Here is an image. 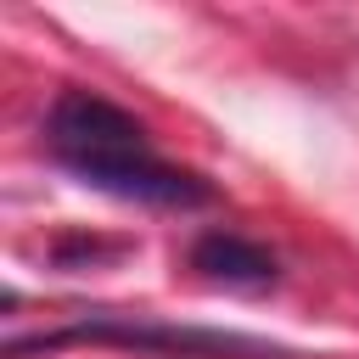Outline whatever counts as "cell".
Returning <instances> with one entry per match:
<instances>
[{
    "label": "cell",
    "mask_w": 359,
    "mask_h": 359,
    "mask_svg": "<svg viewBox=\"0 0 359 359\" xmlns=\"http://www.w3.org/2000/svg\"><path fill=\"white\" fill-rule=\"evenodd\" d=\"M45 146L50 157L84 180L90 191H107L118 202L146 208H202L213 202V185L168 157L151 151V135L140 118L112 107L95 90H62L45 112Z\"/></svg>",
    "instance_id": "obj_1"
},
{
    "label": "cell",
    "mask_w": 359,
    "mask_h": 359,
    "mask_svg": "<svg viewBox=\"0 0 359 359\" xmlns=\"http://www.w3.org/2000/svg\"><path fill=\"white\" fill-rule=\"evenodd\" d=\"M191 269H202L208 280L230 286V292H264L275 286V252H264L258 241L236 236V230H208L191 241Z\"/></svg>",
    "instance_id": "obj_3"
},
{
    "label": "cell",
    "mask_w": 359,
    "mask_h": 359,
    "mask_svg": "<svg viewBox=\"0 0 359 359\" xmlns=\"http://www.w3.org/2000/svg\"><path fill=\"white\" fill-rule=\"evenodd\" d=\"M62 342H123V348H157V353H180V359H292L275 342L258 337H236V331H202V325H157V320H129V314H84L50 337H11V359L34 353V348H62Z\"/></svg>",
    "instance_id": "obj_2"
}]
</instances>
